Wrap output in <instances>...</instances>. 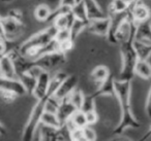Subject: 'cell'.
I'll use <instances>...</instances> for the list:
<instances>
[{
	"mask_svg": "<svg viewBox=\"0 0 151 141\" xmlns=\"http://www.w3.org/2000/svg\"><path fill=\"white\" fill-rule=\"evenodd\" d=\"M115 97L120 105V120L113 130V136L122 135L128 129H139L141 122L134 115L132 108V81L116 79L114 81Z\"/></svg>",
	"mask_w": 151,
	"mask_h": 141,
	"instance_id": "obj_1",
	"label": "cell"
},
{
	"mask_svg": "<svg viewBox=\"0 0 151 141\" xmlns=\"http://www.w3.org/2000/svg\"><path fill=\"white\" fill-rule=\"evenodd\" d=\"M57 28L54 25H51L47 27L46 29L40 30L36 32L32 36H30L28 39H26L21 46L18 48L19 53L25 58L33 61L36 59L37 54L40 48L55 39V36L57 33Z\"/></svg>",
	"mask_w": 151,
	"mask_h": 141,
	"instance_id": "obj_2",
	"label": "cell"
},
{
	"mask_svg": "<svg viewBox=\"0 0 151 141\" xmlns=\"http://www.w3.org/2000/svg\"><path fill=\"white\" fill-rule=\"evenodd\" d=\"M134 39H129L120 44L121 71L118 79H121V80L132 81L134 76V67L139 59L134 48Z\"/></svg>",
	"mask_w": 151,
	"mask_h": 141,
	"instance_id": "obj_3",
	"label": "cell"
},
{
	"mask_svg": "<svg viewBox=\"0 0 151 141\" xmlns=\"http://www.w3.org/2000/svg\"><path fill=\"white\" fill-rule=\"evenodd\" d=\"M48 99L49 97L46 96L42 99L36 100V103L32 107L28 120L24 127L23 132H22V141H33L36 129L40 125V118H42V113L45 112V107H46Z\"/></svg>",
	"mask_w": 151,
	"mask_h": 141,
	"instance_id": "obj_4",
	"label": "cell"
},
{
	"mask_svg": "<svg viewBox=\"0 0 151 141\" xmlns=\"http://www.w3.org/2000/svg\"><path fill=\"white\" fill-rule=\"evenodd\" d=\"M65 61H66V55L61 52H56L40 57V58L33 60V63L40 66L42 69H44L45 71L50 72L51 70L56 69L57 67L64 64Z\"/></svg>",
	"mask_w": 151,
	"mask_h": 141,
	"instance_id": "obj_5",
	"label": "cell"
},
{
	"mask_svg": "<svg viewBox=\"0 0 151 141\" xmlns=\"http://www.w3.org/2000/svg\"><path fill=\"white\" fill-rule=\"evenodd\" d=\"M1 24L6 42L18 39L24 32V24L22 22L16 21L6 16L1 18Z\"/></svg>",
	"mask_w": 151,
	"mask_h": 141,
	"instance_id": "obj_6",
	"label": "cell"
},
{
	"mask_svg": "<svg viewBox=\"0 0 151 141\" xmlns=\"http://www.w3.org/2000/svg\"><path fill=\"white\" fill-rule=\"evenodd\" d=\"M112 24V19L111 17H106L103 19H97V20H92L89 22L88 26H87L86 30L89 33L95 34L99 36H108V33L110 31Z\"/></svg>",
	"mask_w": 151,
	"mask_h": 141,
	"instance_id": "obj_7",
	"label": "cell"
},
{
	"mask_svg": "<svg viewBox=\"0 0 151 141\" xmlns=\"http://www.w3.org/2000/svg\"><path fill=\"white\" fill-rule=\"evenodd\" d=\"M79 83V77L75 74L68 75L66 78L64 79L61 85L59 87V89L57 90V92L55 93V97L59 100H64L78 88Z\"/></svg>",
	"mask_w": 151,
	"mask_h": 141,
	"instance_id": "obj_8",
	"label": "cell"
},
{
	"mask_svg": "<svg viewBox=\"0 0 151 141\" xmlns=\"http://www.w3.org/2000/svg\"><path fill=\"white\" fill-rule=\"evenodd\" d=\"M129 15H130V18H132V22L138 25V24L150 21L151 11H150V9H149L147 5L141 3L140 0H139L138 2L134 3L132 6H130Z\"/></svg>",
	"mask_w": 151,
	"mask_h": 141,
	"instance_id": "obj_9",
	"label": "cell"
},
{
	"mask_svg": "<svg viewBox=\"0 0 151 141\" xmlns=\"http://www.w3.org/2000/svg\"><path fill=\"white\" fill-rule=\"evenodd\" d=\"M50 80H51V73L48 72V71H42V74L37 77L35 88H34V91L32 93V96L36 100L42 99V98H45L47 96L49 85H50Z\"/></svg>",
	"mask_w": 151,
	"mask_h": 141,
	"instance_id": "obj_10",
	"label": "cell"
},
{
	"mask_svg": "<svg viewBox=\"0 0 151 141\" xmlns=\"http://www.w3.org/2000/svg\"><path fill=\"white\" fill-rule=\"evenodd\" d=\"M0 77L9 79H19L14 61L7 54L0 57Z\"/></svg>",
	"mask_w": 151,
	"mask_h": 141,
	"instance_id": "obj_11",
	"label": "cell"
},
{
	"mask_svg": "<svg viewBox=\"0 0 151 141\" xmlns=\"http://www.w3.org/2000/svg\"><path fill=\"white\" fill-rule=\"evenodd\" d=\"M78 108L76 107L75 105L70 103L68 101V99H64L61 101L60 106L58 108V111H57V116H58L59 120H60L61 125H62V128L66 125V122L68 120H70V118H73V115L78 111Z\"/></svg>",
	"mask_w": 151,
	"mask_h": 141,
	"instance_id": "obj_12",
	"label": "cell"
},
{
	"mask_svg": "<svg viewBox=\"0 0 151 141\" xmlns=\"http://www.w3.org/2000/svg\"><path fill=\"white\" fill-rule=\"evenodd\" d=\"M114 78L112 75H110L104 83H99L96 91L90 94L94 99H97L99 97H115V87H114Z\"/></svg>",
	"mask_w": 151,
	"mask_h": 141,
	"instance_id": "obj_13",
	"label": "cell"
},
{
	"mask_svg": "<svg viewBox=\"0 0 151 141\" xmlns=\"http://www.w3.org/2000/svg\"><path fill=\"white\" fill-rule=\"evenodd\" d=\"M134 40L151 46V22L147 21L137 25Z\"/></svg>",
	"mask_w": 151,
	"mask_h": 141,
	"instance_id": "obj_14",
	"label": "cell"
},
{
	"mask_svg": "<svg viewBox=\"0 0 151 141\" xmlns=\"http://www.w3.org/2000/svg\"><path fill=\"white\" fill-rule=\"evenodd\" d=\"M82 1L85 5V9H86L89 21L103 19V18L108 17V15H106V14L104 13L101 7L99 6V4L96 2V0H82Z\"/></svg>",
	"mask_w": 151,
	"mask_h": 141,
	"instance_id": "obj_15",
	"label": "cell"
},
{
	"mask_svg": "<svg viewBox=\"0 0 151 141\" xmlns=\"http://www.w3.org/2000/svg\"><path fill=\"white\" fill-rule=\"evenodd\" d=\"M40 125L44 127H47V128L56 129V130L62 129V125H61L57 114L48 111H45L42 113V118H40Z\"/></svg>",
	"mask_w": 151,
	"mask_h": 141,
	"instance_id": "obj_16",
	"label": "cell"
},
{
	"mask_svg": "<svg viewBox=\"0 0 151 141\" xmlns=\"http://www.w3.org/2000/svg\"><path fill=\"white\" fill-rule=\"evenodd\" d=\"M76 18L73 17V15L70 13L65 14V15H61L59 17H57L54 20L52 25H54L57 28V30H62V29H70L73 26V22H75Z\"/></svg>",
	"mask_w": 151,
	"mask_h": 141,
	"instance_id": "obj_17",
	"label": "cell"
},
{
	"mask_svg": "<svg viewBox=\"0 0 151 141\" xmlns=\"http://www.w3.org/2000/svg\"><path fill=\"white\" fill-rule=\"evenodd\" d=\"M134 75L146 80L151 79V64L148 61L138 60L134 67Z\"/></svg>",
	"mask_w": 151,
	"mask_h": 141,
	"instance_id": "obj_18",
	"label": "cell"
},
{
	"mask_svg": "<svg viewBox=\"0 0 151 141\" xmlns=\"http://www.w3.org/2000/svg\"><path fill=\"white\" fill-rule=\"evenodd\" d=\"M130 6L126 4L123 0H112L109 5V17H114L117 15H122L129 11Z\"/></svg>",
	"mask_w": 151,
	"mask_h": 141,
	"instance_id": "obj_19",
	"label": "cell"
},
{
	"mask_svg": "<svg viewBox=\"0 0 151 141\" xmlns=\"http://www.w3.org/2000/svg\"><path fill=\"white\" fill-rule=\"evenodd\" d=\"M111 75L110 69L105 65H99L91 72V77L97 83H101Z\"/></svg>",
	"mask_w": 151,
	"mask_h": 141,
	"instance_id": "obj_20",
	"label": "cell"
},
{
	"mask_svg": "<svg viewBox=\"0 0 151 141\" xmlns=\"http://www.w3.org/2000/svg\"><path fill=\"white\" fill-rule=\"evenodd\" d=\"M134 48L137 53L139 60L148 61V59L151 57V46L150 44H145L139 41H134Z\"/></svg>",
	"mask_w": 151,
	"mask_h": 141,
	"instance_id": "obj_21",
	"label": "cell"
},
{
	"mask_svg": "<svg viewBox=\"0 0 151 141\" xmlns=\"http://www.w3.org/2000/svg\"><path fill=\"white\" fill-rule=\"evenodd\" d=\"M71 14H73V17L76 18V20L82 21V22H84V23H89V22H90L88 19L86 9H85V5L82 0L78 1V2L71 7Z\"/></svg>",
	"mask_w": 151,
	"mask_h": 141,
	"instance_id": "obj_22",
	"label": "cell"
},
{
	"mask_svg": "<svg viewBox=\"0 0 151 141\" xmlns=\"http://www.w3.org/2000/svg\"><path fill=\"white\" fill-rule=\"evenodd\" d=\"M52 13V9L48 4H40L34 9V17L40 22H47Z\"/></svg>",
	"mask_w": 151,
	"mask_h": 141,
	"instance_id": "obj_23",
	"label": "cell"
},
{
	"mask_svg": "<svg viewBox=\"0 0 151 141\" xmlns=\"http://www.w3.org/2000/svg\"><path fill=\"white\" fill-rule=\"evenodd\" d=\"M71 125L73 126V128L77 129H84L85 127L88 126L87 122L86 114L81 110H78L75 114L73 115V118H70V120H68Z\"/></svg>",
	"mask_w": 151,
	"mask_h": 141,
	"instance_id": "obj_24",
	"label": "cell"
},
{
	"mask_svg": "<svg viewBox=\"0 0 151 141\" xmlns=\"http://www.w3.org/2000/svg\"><path fill=\"white\" fill-rule=\"evenodd\" d=\"M19 79L22 83V85H24L27 94H31L32 95V93H33V91H34V88H35V85H36V78L32 77L31 75H29L28 73H24V74L20 75Z\"/></svg>",
	"mask_w": 151,
	"mask_h": 141,
	"instance_id": "obj_25",
	"label": "cell"
},
{
	"mask_svg": "<svg viewBox=\"0 0 151 141\" xmlns=\"http://www.w3.org/2000/svg\"><path fill=\"white\" fill-rule=\"evenodd\" d=\"M84 98H85V94L82 92V90L77 88V89L67 97V99H68V101L70 102L73 105H75L76 107L80 110L81 107H82L83 102H84Z\"/></svg>",
	"mask_w": 151,
	"mask_h": 141,
	"instance_id": "obj_26",
	"label": "cell"
},
{
	"mask_svg": "<svg viewBox=\"0 0 151 141\" xmlns=\"http://www.w3.org/2000/svg\"><path fill=\"white\" fill-rule=\"evenodd\" d=\"M89 23H84L82 21H79V20H75L73 26L70 28V32H71V38L73 40H75L76 38L78 37L79 34L82 33L84 30H86L87 26Z\"/></svg>",
	"mask_w": 151,
	"mask_h": 141,
	"instance_id": "obj_27",
	"label": "cell"
},
{
	"mask_svg": "<svg viewBox=\"0 0 151 141\" xmlns=\"http://www.w3.org/2000/svg\"><path fill=\"white\" fill-rule=\"evenodd\" d=\"M95 100L94 98L91 95H85L84 102L82 104V107H81V111H83L84 113L87 112H91L95 110Z\"/></svg>",
	"mask_w": 151,
	"mask_h": 141,
	"instance_id": "obj_28",
	"label": "cell"
},
{
	"mask_svg": "<svg viewBox=\"0 0 151 141\" xmlns=\"http://www.w3.org/2000/svg\"><path fill=\"white\" fill-rule=\"evenodd\" d=\"M60 103H61V100L57 99L55 96L50 97L48 100H47L46 107H45V111L52 112V113H57L59 106H60Z\"/></svg>",
	"mask_w": 151,
	"mask_h": 141,
	"instance_id": "obj_29",
	"label": "cell"
},
{
	"mask_svg": "<svg viewBox=\"0 0 151 141\" xmlns=\"http://www.w3.org/2000/svg\"><path fill=\"white\" fill-rule=\"evenodd\" d=\"M73 40L71 38V32L70 29H62V30H58L56 33V36H55V40H56L58 43H61V42L67 41V40ZM75 41V40H73Z\"/></svg>",
	"mask_w": 151,
	"mask_h": 141,
	"instance_id": "obj_30",
	"label": "cell"
},
{
	"mask_svg": "<svg viewBox=\"0 0 151 141\" xmlns=\"http://www.w3.org/2000/svg\"><path fill=\"white\" fill-rule=\"evenodd\" d=\"M69 139L70 141H87L83 133V129H73L69 132Z\"/></svg>",
	"mask_w": 151,
	"mask_h": 141,
	"instance_id": "obj_31",
	"label": "cell"
},
{
	"mask_svg": "<svg viewBox=\"0 0 151 141\" xmlns=\"http://www.w3.org/2000/svg\"><path fill=\"white\" fill-rule=\"evenodd\" d=\"M83 133H84V136L87 141H96V133H95V131L90 126L85 127L83 129Z\"/></svg>",
	"mask_w": 151,
	"mask_h": 141,
	"instance_id": "obj_32",
	"label": "cell"
},
{
	"mask_svg": "<svg viewBox=\"0 0 151 141\" xmlns=\"http://www.w3.org/2000/svg\"><path fill=\"white\" fill-rule=\"evenodd\" d=\"M6 17L12 18V19L16 20V21L22 22V20H23V14H22V11H20V9H9V11Z\"/></svg>",
	"mask_w": 151,
	"mask_h": 141,
	"instance_id": "obj_33",
	"label": "cell"
},
{
	"mask_svg": "<svg viewBox=\"0 0 151 141\" xmlns=\"http://www.w3.org/2000/svg\"><path fill=\"white\" fill-rule=\"evenodd\" d=\"M73 44H75V41L71 39L67 40V41H64V42H61V43H59V52L66 55V53L69 52V51L73 48Z\"/></svg>",
	"mask_w": 151,
	"mask_h": 141,
	"instance_id": "obj_34",
	"label": "cell"
},
{
	"mask_svg": "<svg viewBox=\"0 0 151 141\" xmlns=\"http://www.w3.org/2000/svg\"><path fill=\"white\" fill-rule=\"evenodd\" d=\"M86 114V118H87V122H88V126H92L95 122L99 120V114H97L96 110L91 112H87Z\"/></svg>",
	"mask_w": 151,
	"mask_h": 141,
	"instance_id": "obj_35",
	"label": "cell"
},
{
	"mask_svg": "<svg viewBox=\"0 0 151 141\" xmlns=\"http://www.w3.org/2000/svg\"><path fill=\"white\" fill-rule=\"evenodd\" d=\"M145 112L149 118H151V85L148 91V94H147L146 102H145Z\"/></svg>",
	"mask_w": 151,
	"mask_h": 141,
	"instance_id": "obj_36",
	"label": "cell"
},
{
	"mask_svg": "<svg viewBox=\"0 0 151 141\" xmlns=\"http://www.w3.org/2000/svg\"><path fill=\"white\" fill-rule=\"evenodd\" d=\"M7 52H9V50H7V42L0 39V57L4 56Z\"/></svg>",
	"mask_w": 151,
	"mask_h": 141,
	"instance_id": "obj_37",
	"label": "cell"
},
{
	"mask_svg": "<svg viewBox=\"0 0 151 141\" xmlns=\"http://www.w3.org/2000/svg\"><path fill=\"white\" fill-rule=\"evenodd\" d=\"M106 141H132L129 138L125 136H122V135H118V136H113V138L108 139Z\"/></svg>",
	"mask_w": 151,
	"mask_h": 141,
	"instance_id": "obj_38",
	"label": "cell"
},
{
	"mask_svg": "<svg viewBox=\"0 0 151 141\" xmlns=\"http://www.w3.org/2000/svg\"><path fill=\"white\" fill-rule=\"evenodd\" d=\"M150 137H151V125H150V127L148 128V130H147L146 132L142 135V137H141L138 141H147L149 138H150Z\"/></svg>",
	"mask_w": 151,
	"mask_h": 141,
	"instance_id": "obj_39",
	"label": "cell"
},
{
	"mask_svg": "<svg viewBox=\"0 0 151 141\" xmlns=\"http://www.w3.org/2000/svg\"><path fill=\"white\" fill-rule=\"evenodd\" d=\"M1 18H2V16L0 15V37L2 38L4 41H6L5 40V37H4V33H3V30H2V24H1Z\"/></svg>",
	"mask_w": 151,
	"mask_h": 141,
	"instance_id": "obj_40",
	"label": "cell"
},
{
	"mask_svg": "<svg viewBox=\"0 0 151 141\" xmlns=\"http://www.w3.org/2000/svg\"><path fill=\"white\" fill-rule=\"evenodd\" d=\"M5 134H6V129H5V127L0 122V136H4Z\"/></svg>",
	"mask_w": 151,
	"mask_h": 141,
	"instance_id": "obj_41",
	"label": "cell"
},
{
	"mask_svg": "<svg viewBox=\"0 0 151 141\" xmlns=\"http://www.w3.org/2000/svg\"><path fill=\"white\" fill-rule=\"evenodd\" d=\"M124 2L126 3V4H128L129 6H132V5L134 4V3H137L139 1V0H123Z\"/></svg>",
	"mask_w": 151,
	"mask_h": 141,
	"instance_id": "obj_42",
	"label": "cell"
},
{
	"mask_svg": "<svg viewBox=\"0 0 151 141\" xmlns=\"http://www.w3.org/2000/svg\"><path fill=\"white\" fill-rule=\"evenodd\" d=\"M51 1V3H56V7L60 5V0H49Z\"/></svg>",
	"mask_w": 151,
	"mask_h": 141,
	"instance_id": "obj_43",
	"label": "cell"
},
{
	"mask_svg": "<svg viewBox=\"0 0 151 141\" xmlns=\"http://www.w3.org/2000/svg\"><path fill=\"white\" fill-rule=\"evenodd\" d=\"M2 2H4V3H9V2H12L13 0H1Z\"/></svg>",
	"mask_w": 151,
	"mask_h": 141,
	"instance_id": "obj_44",
	"label": "cell"
}]
</instances>
